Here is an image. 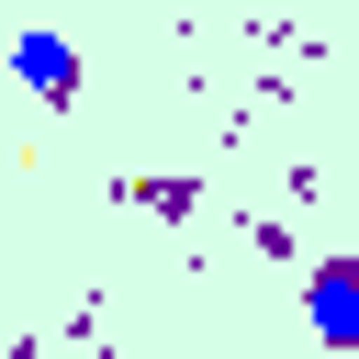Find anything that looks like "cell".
Segmentation results:
<instances>
[{"instance_id": "obj_1", "label": "cell", "mask_w": 359, "mask_h": 359, "mask_svg": "<svg viewBox=\"0 0 359 359\" xmlns=\"http://www.w3.org/2000/svg\"><path fill=\"white\" fill-rule=\"evenodd\" d=\"M303 314H314V337L337 359H359V258H314L303 269Z\"/></svg>"}, {"instance_id": "obj_2", "label": "cell", "mask_w": 359, "mask_h": 359, "mask_svg": "<svg viewBox=\"0 0 359 359\" xmlns=\"http://www.w3.org/2000/svg\"><path fill=\"white\" fill-rule=\"evenodd\" d=\"M11 79H22L45 112H67L90 67H79V45H67V34H45V22H34V34H11Z\"/></svg>"}]
</instances>
